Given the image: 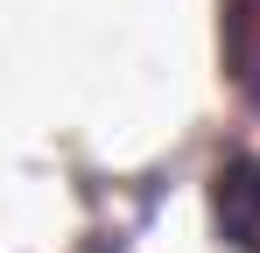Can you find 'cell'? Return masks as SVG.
Returning a JSON list of instances; mask_svg holds the SVG:
<instances>
[{
  "label": "cell",
  "mask_w": 260,
  "mask_h": 253,
  "mask_svg": "<svg viewBox=\"0 0 260 253\" xmlns=\"http://www.w3.org/2000/svg\"><path fill=\"white\" fill-rule=\"evenodd\" d=\"M218 218L246 253H260V162H239L232 176H218Z\"/></svg>",
  "instance_id": "6da1fadb"
},
{
  "label": "cell",
  "mask_w": 260,
  "mask_h": 253,
  "mask_svg": "<svg viewBox=\"0 0 260 253\" xmlns=\"http://www.w3.org/2000/svg\"><path fill=\"white\" fill-rule=\"evenodd\" d=\"M225 49H232L239 84L260 99V0H232L225 7Z\"/></svg>",
  "instance_id": "7a4b0ae2"
}]
</instances>
